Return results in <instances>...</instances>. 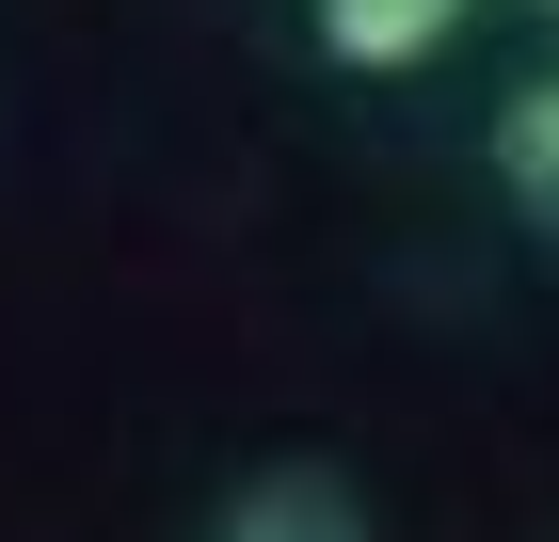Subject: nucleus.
Returning <instances> with one entry per match:
<instances>
[{
    "label": "nucleus",
    "mask_w": 559,
    "mask_h": 542,
    "mask_svg": "<svg viewBox=\"0 0 559 542\" xmlns=\"http://www.w3.org/2000/svg\"><path fill=\"white\" fill-rule=\"evenodd\" d=\"M209 542H368V510H352L336 462H257V479L209 510Z\"/></svg>",
    "instance_id": "nucleus-1"
},
{
    "label": "nucleus",
    "mask_w": 559,
    "mask_h": 542,
    "mask_svg": "<svg viewBox=\"0 0 559 542\" xmlns=\"http://www.w3.org/2000/svg\"><path fill=\"white\" fill-rule=\"evenodd\" d=\"M304 16H320V48H336L352 81H416L431 48L464 33V0H304Z\"/></svg>",
    "instance_id": "nucleus-2"
},
{
    "label": "nucleus",
    "mask_w": 559,
    "mask_h": 542,
    "mask_svg": "<svg viewBox=\"0 0 559 542\" xmlns=\"http://www.w3.org/2000/svg\"><path fill=\"white\" fill-rule=\"evenodd\" d=\"M496 192H512V208L559 240V64L512 96V112H496Z\"/></svg>",
    "instance_id": "nucleus-3"
}]
</instances>
